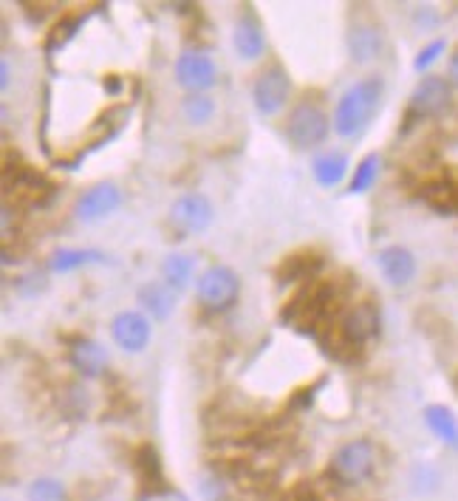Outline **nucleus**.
<instances>
[{
	"label": "nucleus",
	"mask_w": 458,
	"mask_h": 501,
	"mask_svg": "<svg viewBox=\"0 0 458 501\" xmlns=\"http://www.w3.org/2000/svg\"><path fill=\"white\" fill-rule=\"evenodd\" d=\"M385 91L382 77H365L340 97L337 108H334V131L343 139H357L365 134L371 125L373 114L380 108V99Z\"/></svg>",
	"instance_id": "nucleus-1"
},
{
	"label": "nucleus",
	"mask_w": 458,
	"mask_h": 501,
	"mask_svg": "<svg viewBox=\"0 0 458 501\" xmlns=\"http://www.w3.org/2000/svg\"><path fill=\"white\" fill-rule=\"evenodd\" d=\"M377 468V448L368 440H353L331 456V478L340 485H362Z\"/></svg>",
	"instance_id": "nucleus-2"
},
{
	"label": "nucleus",
	"mask_w": 458,
	"mask_h": 501,
	"mask_svg": "<svg viewBox=\"0 0 458 501\" xmlns=\"http://www.w3.org/2000/svg\"><path fill=\"white\" fill-rule=\"evenodd\" d=\"M238 292H241V281L229 266H210L204 269L196 281V295L198 303L210 311H226L238 301Z\"/></svg>",
	"instance_id": "nucleus-3"
},
{
	"label": "nucleus",
	"mask_w": 458,
	"mask_h": 501,
	"mask_svg": "<svg viewBox=\"0 0 458 501\" xmlns=\"http://www.w3.org/2000/svg\"><path fill=\"white\" fill-rule=\"evenodd\" d=\"M286 136L298 151L317 148V144L325 142L328 136V114L320 106H315V102H300V106L289 114Z\"/></svg>",
	"instance_id": "nucleus-4"
},
{
	"label": "nucleus",
	"mask_w": 458,
	"mask_h": 501,
	"mask_svg": "<svg viewBox=\"0 0 458 501\" xmlns=\"http://www.w3.org/2000/svg\"><path fill=\"white\" fill-rule=\"evenodd\" d=\"M213 201L201 193H184L170 207V224L181 236H198L213 224Z\"/></svg>",
	"instance_id": "nucleus-5"
},
{
	"label": "nucleus",
	"mask_w": 458,
	"mask_h": 501,
	"mask_svg": "<svg viewBox=\"0 0 458 501\" xmlns=\"http://www.w3.org/2000/svg\"><path fill=\"white\" fill-rule=\"evenodd\" d=\"M215 79H218V71L210 54L190 49V51H181V57L176 60V82L190 94H204L206 88L215 86Z\"/></svg>",
	"instance_id": "nucleus-6"
},
{
	"label": "nucleus",
	"mask_w": 458,
	"mask_h": 501,
	"mask_svg": "<svg viewBox=\"0 0 458 501\" xmlns=\"http://www.w3.org/2000/svg\"><path fill=\"white\" fill-rule=\"evenodd\" d=\"M289 91H291L289 74H286L283 69H278V66L266 69V71L252 82V102H255L258 114H263V116L278 114V111L286 106Z\"/></svg>",
	"instance_id": "nucleus-7"
},
{
	"label": "nucleus",
	"mask_w": 458,
	"mask_h": 501,
	"mask_svg": "<svg viewBox=\"0 0 458 501\" xmlns=\"http://www.w3.org/2000/svg\"><path fill=\"white\" fill-rule=\"evenodd\" d=\"M151 320L142 311H119L111 323V338L122 351L139 354L151 343Z\"/></svg>",
	"instance_id": "nucleus-8"
},
{
	"label": "nucleus",
	"mask_w": 458,
	"mask_h": 501,
	"mask_svg": "<svg viewBox=\"0 0 458 501\" xmlns=\"http://www.w3.org/2000/svg\"><path fill=\"white\" fill-rule=\"evenodd\" d=\"M453 102L450 82L442 77H425L419 86L413 88L410 111L416 116H442Z\"/></svg>",
	"instance_id": "nucleus-9"
},
{
	"label": "nucleus",
	"mask_w": 458,
	"mask_h": 501,
	"mask_svg": "<svg viewBox=\"0 0 458 501\" xmlns=\"http://www.w3.org/2000/svg\"><path fill=\"white\" fill-rule=\"evenodd\" d=\"M119 204H122V193H119L116 184H111V181L94 184L91 190H86L82 199L77 201V218L86 221V224L102 221V218H108L111 213H116Z\"/></svg>",
	"instance_id": "nucleus-10"
},
{
	"label": "nucleus",
	"mask_w": 458,
	"mask_h": 501,
	"mask_svg": "<svg viewBox=\"0 0 458 501\" xmlns=\"http://www.w3.org/2000/svg\"><path fill=\"white\" fill-rule=\"evenodd\" d=\"M385 49V37L382 29L373 23H353L348 29V54L353 62H371L377 60Z\"/></svg>",
	"instance_id": "nucleus-11"
},
{
	"label": "nucleus",
	"mask_w": 458,
	"mask_h": 501,
	"mask_svg": "<svg viewBox=\"0 0 458 501\" xmlns=\"http://www.w3.org/2000/svg\"><path fill=\"white\" fill-rule=\"evenodd\" d=\"M377 264L385 281L393 286H408L416 275V258L405 246H385L377 255Z\"/></svg>",
	"instance_id": "nucleus-12"
},
{
	"label": "nucleus",
	"mask_w": 458,
	"mask_h": 501,
	"mask_svg": "<svg viewBox=\"0 0 458 501\" xmlns=\"http://www.w3.org/2000/svg\"><path fill=\"white\" fill-rule=\"evenodd\" d=\"M139 303L153 320H168L176 311V289L164 281H151L139 289Z\"/></svg>",
	"instance_id": "nucleus-13"
},
{
	"label": "nucleus",
	"mask_w": 458,
	"mask_h": 501,
	"mask_svg": "<svg viewBox=\"0 0 458 501\" xmlns=\"http://www.w3.org/2000/svg\"><path fill=\"white\" fill-rule=\"evenodd\" d=\"M380 329V315H377V309H373L371 303H360V306H353L345 320H343V338L345 343L351 346H360L365 340H371L373 334H377Z\"/></svg>",
	"instance_id": "nucleus-14"
},
{
	"label": "nucleus",
	"mask_w": 458,
	"mask_h": 501,
	"mask_svg": "<svg viewBox=\"0 0 458 501\" xmlns=\"http://www.w3.org/2000/svg\"><path fill=\"white\" fill-rule=\"evenodd\" d=\"M71 366L79 374H86V377H99V374L105 371V366H108V351L102 348L99 343H94V340L79 338L71 346Z\"/></svg>",
	"instance_id": "nucleus-15"
},
{
	"label": "nucleus",
	"mask_w": 458,
	"mask_h": 501,
	"mask_svg": "<svg viewBox=\"0 0 458 501\" xmlns=\"http://www.w3.org/2000/svg\"><path fill=\"white\" fill-rule=\"evenodd\" d=\"M233 46H235L241 60H258L266 49L263 29L255 23L252 17H241L235 23V32H233Z\"/></svg>",
	"instance_id": "nucleus-16"
},
{
	"label": "nucleus",
	"mask_w": 458,
	"mask_h": 501,
	"mask_svg": "<svg viewBox=\"0 0 458 501\" xmlns=\"http://www.w3.org/2000/svg\"><path fill=\"white\" fill-rule=\"evenodd\" d=\"M425 422L427 428L439 436V440L450 448L458 450V420H455V413L444 405H427L425 408Z\"/></svg>",
	"instance_id": "nucleus-17"
},
{
	"label": "nucleus",
	"mask_w": 458,
	"mask_h": 501,
	"mask_svg": "<svg viewBox=\"0 0 458 501\" xmlns=\"http://www.w3.org/2000/svg\"><path fill=\"white\" fill-rule=\"evenodd\" d=\"M311 171H315V179H317L320 187H337L348 173V156L337 153V151L323 153V156L315 159Z\"/></svg>",
	"instance_id": "nucleus-18"
},
{
	"label": "nucleus",
	"mask_w": 458,
	"mask_h": 501,
	"mask_svg": "<svg viewBox=\"0 0 458 501\" xmlns=\"http://www.w3.org/2000/svg\"><path fill=\"white\" fill-rule=\"evenodd\" d=\"M193 275H196V258H190V255L173 253V255H168L161 261V278H164V283H170L176 292H181L187 283H190Z\"/></svg>",
	"instance_id": "nucleus-19"
},
{
	"label": "nucleus",
	"mask_w": 458,
	"mask_h": 501,
	"mask_svg": "<svg viewBox=\"0 0 458 501\" xmlns=\"http://www.w3.org/2000/svg\"><path fill=\"white\" fill-rule=\"evenodd\" d=\"M181 114L190 125H206L215 114V99L210 94H187L181 102Z\"/></svg>",
	"instance_id": "nucleus-20"
},
{
	"label": "nucleus",
	"mask_w": 458,
	"mask_h": 501,
	"mask_svg": "<svg viewBox=\"0 0 458 501\" xmlns=\"http://www.w3.org/2000/svg\"><path fill=\"white\" fill-rule=\"evenodd\" d=\"M377 176H380V156H377V153H368V156L357 164V173L351 176L348 190H351V193H365V190H371V187H373Z\"/></svg>",
	"instance_id": "nucleus-21"
},
{
	"label": "nucleus",
	"mask_w": 458,
	"mask_h": 501,
	"mask_svg": "<svg viewBox=\"0 0 458 501\" xmlns=\"http://www.w3.org/2000/svg\"><path fill=\"white\" fill-rule=\"evenodd\" d=\"M94 261H102V255L91 253V249H60L51 258V269H57V273H71V269L94 264Z\"/></svg>",
	"instance_id": "nucleus-22"
},
{
	"label": "nucleus",
	"mask_w": 458,
	"mask_h": 501,
	"mask_svg": "<svg viewBox=\"0 0 458 501\" xmlns=\"http://www.w3.org/2000/svg\"><path fill=\"white\" fill-rule=\"evenodd\" d=\"M29 501H62V485L57 478H37L29 487Z\"/></svg>",
	"instance_id": "nucleus-23"
},
{
	"label": "nucleus",
	"mask_w": 458,
	"mask_h": 501,
	"mask_svg": "<svg viewBox=\"0 0 458 501\" xmlns=\"http://www.w3.org/2000/svg\"><path fill=\"white\" fill-rule=\"evenodd\" d=\"M308 261H315V255H311V253H298V255H291V258L280 266V281H295V278L308 275V273H311Z\"/></svg>",
	"instance_id": "nucleus-24"
},
{
	"label": "nucleus",
	"mask_w": 458,
	"mask_h": 501,
	"mask_svg": "<svg viewBox=\"0 0 458 501\" xmlns=\"http://www.w3.org/2000/svg\"><path fill=\"white\" fill-rule=\"evenodd\" d=\"M444 49H447L444 40H433V43H430V46H425V49L419 51V57L413 60V69H416V71H427V69L433 66V62L442 57V51H444Z\"/></svg>",
	"instance_id": "nucleus-25"
},
{
	"label": "nucleus",
	"mask_w": 458,
	"mask_h": 501,
	"mask_svg": "<svg viewBox=\"0 0 458 501\" xmlns=\"http://www.w3.org/2000/svg\"><path fill=\"white\" fill-rule=\"evenodd\" d=\"M0 71H4V82L0 86H4V91H9V60L0 62Z\"/></svg>",
	"instance_id": "nucleus-26"
},
{
	"label": "nucleus",
	"mask_w": 458,
	"mask_h": 501,
	"mask_svg": "<svg viewBox=\"0 0 458 501\" xmlns=\"http://www.w3.org/2000/svg\"><path fill=\"white\" fill-rule=\"evenodd\" d=\"M450 79L455 82V86H458V54L450 60Z\"/></svg>",
	"instance_id": "nucleus-27"
}]
</instances>
